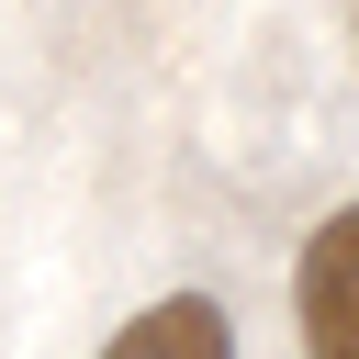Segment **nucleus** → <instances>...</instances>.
Returning a JSON list of instances; mask_svg holds the SVG:
<instances>
[{"mask_svg": "<svg viewBox=\"0 0 359 359\" xmlns=\"http://www.w3.org/2000/svg\"><path fill=\"white\" fill-rule=\"evenodd\" d=\"M101 359H236V325H224L213 292H168V303H146Z\"/></svg>", "mask_w": 359, "mask_h": 359, "instance_id": "f03ea898", "label": "nucleus"}, {"mask_svg": "<svg viewBox=\"0 0 359 359\" xmlns=\"http://www.w3.org/2000/svg\"><path fill=\"white\" fill-rule=\"evenodd\" d=\"M292 325L303 359H359V202H337L292 258Z\"/></svg>", "mask_w": 359, "mask_h": 359, "instance_id": "f257e3e1", "label": "nucleus"}]
</instances>
